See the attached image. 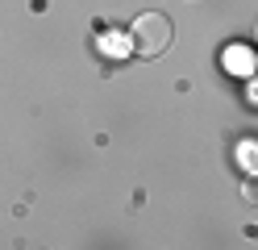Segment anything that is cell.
Masks as SVG:
<instances>
[{"mask_svg":"<svg viewBox=\"0 0 258 250\" xmlns=\"http://www.w3.org/2000/svg\"><path fill=\"white\" fill-rule=\"evenodd\" d=\"M254 33H258V29H254Z\"/></svg>","mask_w":258,"mask_h":250,"instance_id":"cell-2","label":"cell"},{"mask_svg":"<svg viewBox=\"0 0 258 250\" xmlns=\"http://www.w3.org/2000/svg\"><path fill=\"white\" fill-rule=\"evenodd\" d=\"M171 21L163 13H142L134 29H129V50H134L138 59H158V55H167V46H171Z\"/></svg>","mask_w":258,"mask_h":250,"instance_id":"cell-1","label":"cell"}]
</instances>
